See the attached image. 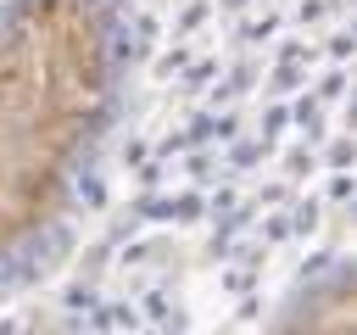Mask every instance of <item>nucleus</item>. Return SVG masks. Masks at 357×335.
Here are the masks:
<instances>
[{
  "instance_id": "f257e3e1",
  "label": "nucleus",
  "mask_w": 357,
  "mask_h": 335,
  "mask_svg": "<svg viewBox=\"0 0 357 335\" xmlns=\"http://www.w3.org/2000/svg\"><path fill=\"white\" fill-rule=\"evenodd\" d=\"M139 50L134 0H0V302L73 262L134 106Z\"/></svg>"
},
{
  "instance_id": "f03ea898",
  "label": "nucleus",
  "mask_w": 357,
  "mask_h": 335,
  "mask_svg": "<svg viewBox=\"0 0 357 335\" xmlns=\"http://www.w3.org/2000/svg\"><path fill=\"white\" fill-rule=\"evenodd\" d=\"M268 324L273 329H351V262L329 257V262L301 268Z\"/></svg>"
}]
</instances>
